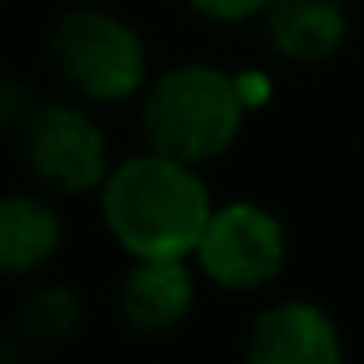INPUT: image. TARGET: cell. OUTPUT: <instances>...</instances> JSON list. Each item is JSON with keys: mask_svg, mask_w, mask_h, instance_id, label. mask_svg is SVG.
<instances>
[{"mask_svg": "<svg viewBox=\"0 0 364 364\" xmlns=\"http://www.w3.org/2000/svg\"><path fill=\"white\" fill-rule=\"evenodd\" d=\"M95 200L126 259H192L215 208L204 168L149 145L114 161Z\"/></svg>", "mask_w": 364, "mask_h": 364, "instance_id": "6da1fadb", "label": "cell"}, {"mask_svg": "<svg viewBox=\"0 0 364 364\" xmlns=\"http://www.w3.org/2000/svg\"><path fill=\"white\" fill-rule=\"evenodd\" d=\"M137 122L149 149L208 168L239 145L251 114L239 102L228 67L208 59H181L153 71L137 98Z\"/></svg>", "mask_w": 364, "mask_h": 364, "instance_id": "7a4b0ae2", "label": "cell"}, {"mask_svg": "<svg viewBox=\"0 0 364 364\" xmlns=\"http://www.w3.org/2000/svg\"><path fill=\"white\" fill-rule=\"evenodd\" d=\"M48 55L63 87L95 110L137 102L153 79L141 28L106 4H75L48 32Z\"/></svg>", "mask_w": 364, "mask_h": 364, "instance_id": "3957f363", "label": "cell"}, {"mask_svg": "<svg viewBox=\"0 0 364 364\" xmlns=\"http://www.w3.org/2000/svg\"><path fill=\"white\" fill-rule=\"evenodd\" d=\"M16 149L32 181L48 196H98L114 168V145L95 106L79 98H40L16 134Z\"/></svg>", "mask_w": 364, "mask_h": 364, "instance_id": "277c9868", "label": "cell"}, {"mask_svg": "<svg viewBox=\"0 0 364 364\" xmlns=\"http://www.w3.org/2000/svg\"><path fill=\"white\" fill-rule=\"evenodd\" d=\"M200 278L223 294H262L290 262V231L270 204L251 196L215 200L212 220L192 251Z\"/></svg>", "mask_w": 364, "mask_h": 364, "instance_id": "5b68a950", "label": "cell"}, {"mask_svg": "<svg viewBox=\"0 0 364 364\" xmlns=\"http://www.w3.org/2000/svg\"><path fill=\"white\" fill-rule=\"evenodd\" d=\"M243 364H348L345 333L317 298H274L243 333Z\"/></svg>", "mask_w": 364, "mask_h": 364, "instance_id": "8992f818", "label": "cell"}, {"mask_svg": "<svg viewBox=\"0 0 364 364\" xmlns=\"http://www.w3.org/2000/svg\"><path fill=\"white\" fill-rule=\"evenodd\" d=\"M200 286L192 259H129L118 282V317L137 337L176 333L196 314Z\"/></svg>", "mask_w": 364, "mask_h": 364, "instance_id": "52a82bcc", "label": "cell"}, {"mask_svg": "<svg viewBox=\"0 0 364 364\" xmlns=\"http://www.w3.org/2000/svg\"><path fill=\"white\" fill-rule=\"evenodd\" d=\"M67 243V220L55 196L12 188L0 192V282L40 278Z\"/></svg>", "mask_w": 364, "mask_h": 364, "instance_id": "ba28073f", "label": "cell"}, {"mask_svg": "<svg viewBox=\"0 0 364 364\" xmlns=\"http://www.w3.org/2000/svg\"><path fill=\"white\" fill-rule=\"evenodd\" d=\"M259 28L274 59L290 67H321L348 48L353 16L345 0H270Z\"/></svg>", "mask_w": 364, "mask_h": 364, "instance_id": "9c48e42d", "label": "cell"}, {"mask_svg": "<svg viewBox=\"0 0 364 364\" xmlns=\"http://www.w3.org/2000/svg\"><path fill=\"white\" fill-rule=\"evenodd\" d=\"M87 321V301L71 282L59 278H43V282L28 286L16 309V333L32 348H55L67 345Z\"/></svg>", "mask_w": 364, "mask_h": 364, "instance_id": "30bf717a", "label": "cell"}, {"mask_svg": "<svg viewBox=\"0 0 364 364\" xmlns=\"http://www.w3.org/2000/svg\"><path fill=\"white\" fill-rule=\"evenodd\" d=\"M36 102H40V95L32 90V82L20 79L9 67H0V137H16L28 114L36 110Z\"/></svg>", "mask_w": 364, "mask_h": 364, "instance_id": "8fae6325", "label": "cell"}, {"mask_svg": "<svg viewBox=\"0 0 364 364\" xmlns=\"http://www.w3.org/2000/svg\"><path fill=\"white\" fill-rule=\"evenodd\" d=\"M270 0H184L192 16L208 20L220 28H239V24H259Z\"/></svg>", "mask_w": 364, "mask_h": 364, "instance_id": "7c38bea8", "label": "cell"}, {"mask_svg": "<svg viewBox=\"0 0 364 364\" xmlns=\"http://www.w3.org/2000/svg\"><path fill=\"white\" fill-rule=\"evenodd\" d=\"M231 79H235V90H239V102H243V110L251 114H262L270 102H274L278 87H274V75L267 71V67L259 63H247V67H235L231 71Z\"/></svg>", "mask_w": 364, "mask_h": 364, "instance_id": "4fadbf2b", "label": "cell"}, {"mask_svg": "<svg viewBox=\"0 0 364 364\" xmlns=\"http://www.w3.org/2000/svg\"><path fill=\"white\" fill-rule=\"evenodd\" d=\"M0 364H32V345L16 329H0Z\"/></svg>", "mask_w": 364, "mask_h": 364, "instance_id": "5bb4252c", "label": "cell"}]
</instances>
